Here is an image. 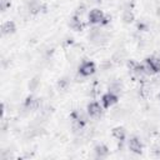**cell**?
I'll return each mask as SVG.
<instances>
[{
	"instance_id": "1",
	"label": "cell",
	"mask_w": 160,
	"mask_h": 160,
	"mask_svg": "<svg viewBox=\"0 0 160 160\" xmlns=\"http://www.w3.org/2000/svg\"><path fill=\"white\" fill-rule=\"evenodd\" d=\"M88 40L95 46H104V45L108 44L109 36L104 30H100V28H98V25H96V26H94L89 30Z\"/></svg>"
},
{
	"instance_id": "2",
	"label": "cell",
	"mask_w": 160,
	"mask_h": 160,
	"mask_svg": "<svg viewBox=\"0 0 160 160\" xmlns=\"http://www.w3.org/2000/svg\"><path fill=\"white\" fill-rule=\"evenodd\" d=\"M96 71V64L92 60H84L80 62L79 68H78V74L82 78H88L94 75Z\"/></svg>"
},
{
	"instance_id": "3",
	"label": "cell",
	"mask_w": 160,
	"mask_h": 160,
	"mask_svg": "<svg viewBox=\"0 0 160 160\" xmlns=\"http://www.w3.org/2000/svg\"><path fill=\"white\" fill-rule=\"evenodd\" d=\"M144 65V69H145V72L146 75H155V74H159L160 72V64L156 59V56H149L144 60L142 62Z\"/></svg>"
},
{
	"instance_id": "4",
	"label": "cell",
	"mask_w": 160,
	"mask_h": 160,
	"mask_svg": "<svg viewBox=\"0 0 160 160\" xmlns=\"http://www.w3.org/2000/svg\"><path fill=\"white\" fill-rule=\"evenodd\" d=\"M105 12L102 11V10H100V9H98V8H95V9H91L89 12H88V24H90V25H92V26H100L101 25V22H102V20H104V18H105Z\"/></svg>"
},
{
	"instance_id": "5",
	"label": "cell",
	"mask_w": 160,
	"mask_h": 160,
	"mask_svg": "<svg viewBox=\"0 0 160 160\" xmlns=\"http://www.w3.org/2000/svg\"><path fill=\"white\" fill-rule=\"evenodd\" d=\"M119 101V95L111 91H106L105 94L101 95L100 98V104L102 105L104 109H110L111 106H114L116 102Z\"/></svg>"
},
{
	"instance_id": "6",
	"label": "cell",
	"mask_w": 160,
	"mask_h": 160,
	"mask_svg": "<svg viewBox=\"0 0 160 160\" xmlns=\"http://www.w3.org/2000/svg\"><path fill=\"white\" fill-rule=\"evenodd\" d=\"M102 110H104L102 105L99 101H95V100L94 101H90L88 104V106H86V112H88L89 118H91V119L100 118L101 114H102Z\"/></svg>"
},
{
	"instance_id": "7",
	"label": "cell",
	"mask_w": 160,
	"mask_h": 160,
	"mask_svg": "<svg viewBox=\"0 0 160 160\" xmlns=\"http://www.w3.org/2000/svg\"><path fill=\"white\" fill-rule=\"evenodd\" d=\"M68 25H69V28H70L71 30H74V31H82L84 28L86 26V24L84 22L82 18H81V16H78V15H75V14H72V16L69 19Z\"/></svg>"
},
{
	"instance_id": "8",
	"label": "cell",
	"mask_w": 160,
	"mask_h": 160,
	"mask_svg": "<svg viewBox=\"0 0 160 160\" xmlns=\"http://www.w3.org/2000/svg\"><path fill=\"white\" fill-rule=\"evenodd\" d=\"M40 106V99L39 98H35L34 95H28L25 101H24V109L25 110H29V111H35L38 110Z\"/></svg>"
},
{
	"instance_id": "9",
	"label": "cell",
	"mask_w": 160,
	"mask_h": 160,
	"mask_svg": "<svg viewBox=\"0 0 160 160\" xmlns=\"http://www.w3.org/2000/svg\"><path fill=\"white\" fill-rule=\"evenodd\" d=\"M128 148H129V150H130L131 152H134V154H141V152H142V142H141L140 139L136 138V136H132V138L129 139V141H128Z\"/></svg>"
},
{
	"instance_id": "10",
	"label": "cell",
	"mask_w": 160,
	"mask_h": 160,
	"mask_svg": "<svg viewBox=\"0 0 160 160\" xmlns=\"http://www.w3.org/2000/svg\"><path fill=\"white\" fill-rule=\"evenodd\" d=\"M111 135L112 138L119 141V142H122L125 139H126V130L124 126H115L112 130H111Z\"/></svg>"
},
{
	"instance_id": "11",
	"label": "cell",
	"mask_w": 160,
	"mask_h": 160,
	"mask_svg": "<svg viewBox=\"0 0 160 160\" xmlns=\"http://www.w3.org/2000/svg\"><path fill=\"white\" fill-rule=\"evenodd\" d=\"M16 31V24L12 20H8L1 25V34L2 35H12Z\"/></svg>"
},
{
	"instance_id": "12",
	"label": "cell",
	"mask_w": 160,
	"mask_h": 160,
	"mask_svg": "<svg viewBox=\"0 0 160 160\" xmlns=\"http://www.w3.org/2000/svg\"><path fill=\"white\" fill-rule=\"evenodd\" d=\"M94 152H95V155H96V158H99V159H104V158H108L109 156V154H110V150H109V148L105 145V144H98V145H95V148H94Z\"/></svg>"
},
{
	"instance_id": "13",
	"label": "cell",
	"mask_w": 160,
	"mask_h": 160,
	"mask_svg": "<svg viewBox=\"0 0 160 160\" xmlns=\"http://www.w3.org/2000/svg\"><path fill=\"white\" fill-rule=\"evenodd\" d=\"M121 20H122V22L126 24V25L132 24L134 20H135V14H134V11H132L131 9H125V10H122Z\"/></svg>"
},
{
	"instance_id": "14",
	"label": "cell",
	"mask_w": 160,
	"mask_h": 160,
	"mask_svg": "<svg viewBox=\"0 0 160 160\" xmlns=\"http://www.w3.org/2000/svg\"><path fill=\"white\" fill-rule=\"evenodd\" d=\"M26 8H28V11H29L31 15H36V14H39V12L42 10V4H41L39 0H35V1L30 2V4H28Z\"/></svg>"
},
{
	"instance_id": "15",
	"label": "cell",
	"mask_w": 160,
	"mask_h": 160,
	"mask_svg": "<svg viewBox=\"0 0 160 160\" xmlns=\"http://www.w3.org/2000/svg\"><path fill=\"white\" fill-rule=\"evenodd\" d=\"M122 90V84L120 81H111L108 86V91H111V92H115V94H120Z\"/></svg>"
},
{
	"instance_id": "16",
	"label": "cell",
	"mask_w": 160,
	"mask_h": 160,
	"mask_svg": "<svg viewBox=\"0 0 160 160\" xmlns=\"http://www.w3.org/2000/svg\"><path fill=\"white\" fill-rule=\"evenodd\" d=\"M58 89L59 90H66L68 88H69V85H70V80L68 79V78H61V79H59V81H58Z\"/></svg>"
},
{
	"instance_id": "17",
	"label": "cell",
	"mask_w": 160,
	"mask_h": 160,
	"mask_svg": "<svg viewBox=\"0 0 160 160\" xmlns=\"http://www.w3.org/2000/svg\"><path fill=\"white\" fill-rule=\"evenodd\" d=\"M86 11H88V8H86L84 4H80V5H78V6H76V9H75L74 14H75V15H78V16H81V18H82V15H84V14H86Z\"/></svg>"
},
{
	"instance_id": "18",
	"label": "cell",
	"mask_w": 160,
	"mask_h": 160,
	"mask_svg": "<svg viewBox=\"0 0 160 160\" xmlns=\"http://www.w3.org/2000/svg\"><path fill=\"white\" fill-rule=\"evenodd\" d=\"M11 6V0H0V9L2 12H5Z\"/></svg>"
},
{
	"instance_id": "19",
	"label": "cell",
	"mask_w": 160,
	"mask_h": 160,
	"mask_svg": "<svg viewBox=\"0 0 160 160\" xmlns=\"http://www.w3.org/2000/svg\"><path fill=\"white\" fill-rule=\"evenodd\" d=\"M138 65H139V62H138L136 60H134V59H128V60H126V66H128V69H129L130 71H132Z\"/></svg>"
},
{
	"instance_id": "20",
	"label": "cell",
	"mask_w": 160,
	"mask_h": 160,
	"mask_svg": "<svg viewBox=\"0 0 160 160\" xmlns=\"http://www.w3.org/2000/svg\"><path fill=\"white\" fill-rule=\"evenodd\" d=\"M38 85H39V79L35 76V78H32V79L30 80V82H29V89H30V90H35V89L38 88Z\"/></svg>"
},
{
	"instance_id": "21",
	"label": "cell",
	"mask_w": 160,
	"mask_h": 160,
	"mask_svg": "<svg viewBox=\"0 0 160 160\" xmlns=\"http://www.w3.org/2000/svg\"><path fill=\"white\" fill-rule=\"evenodd\" d=\"M32 1H35V0H24V2H25V5H28V4H30V2H32Z\"/></svg>"
},
{
	"instance_id": "22",
	"label": "cell",
	"mask_w": 160,
	"mask_h": 160,
	"mask_svg": "<svg viewBox=\"0 0 160 160\" xmlns=\"http://www.w3.org/2000/svg\"><path fill=\"white\" fill-rule=\"evenodd\" d=\"M94 1H95V2H100L101 0H94Z\"/></svg>"
}]
</instances>
